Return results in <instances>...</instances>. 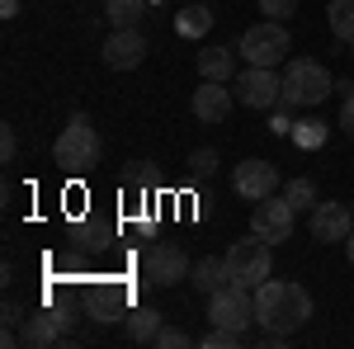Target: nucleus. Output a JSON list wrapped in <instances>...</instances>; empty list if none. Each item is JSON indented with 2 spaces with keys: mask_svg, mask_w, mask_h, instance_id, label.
Instances as JSON below:
<instances>
[{
  "mask_svg": "<svg viewBox=\"0 0 354 349\" xmlns=\"http://www.w3.org/2000/svg\"><path fill=\"white\" fill-rule=\"evenodd\" d=\"M307 321H312V293L302 283H293V279H265L255 288V326L293 335Z\"/></svg>",
  "mask_w": 354,
  "mask_h": 349,
  "instance_id": "f257e3e1",
  "label": "nucleus"
},
{
  "mask_svg": "<svg viewBox=\"0 0 354 349\" xmlns=\"http://www.w3.org/2000/svg\"><path fill=\"white\" fill-rule=\"evenodd\" d=\"M330 90H335V81H330V71L322 62L293 57L283 66V109H312V104H322Z\"/></svg>",
  "mask_w": 354,
  "mask_h": 349,
  "instance_id": "f03ea898",
  "label": "nucleus"
},
{
  "mask_svg": "<svg viewBox=\"0 0 354 349\" xmlns=\"http://www.w3.org/2000/svg\"><path fill=\"white\" fill-rule=\"evenodd\" d=\"M222 260H227V283H241V288H250V293L274 274L270 241H260L255 232H250L245 241H232V250H227Z\"/></svg>",
  "mask_w": 354,
  "mask_h": 349,
  "instance_id": "7ed1b4c3",
  "label": "nucleus"
},
{
  "mask_svg": "<svg viewBox=\"0 0 354 349\" xmlns=\"http://www.w3.org/2000/svg\"><path fill=\"white\" fill-rule=\"evenodd\" d=\"M53 156H57V165L71 170V175H85L90 165H100V133L90 128L85 113H76V118L62 128V137L53 142Z\"/></svg>",
  "mask_w": 354,
  "mask_h": 349,
  "instance_id": "20e7f679",
  "label": "nucleus"
},
{
  "mask_svg": "<svg viewBox=\"0 0 354 349\" xmlns=\"http://www.w3.org/2000/svg\"><path fill=\"white\" fill-rule=\"evenodd\" d=\"M236 53L250 66H279V62H288V53H293V38H288V28L279 24V19H265V24H250L241 33Z\"/></svg>",
  "mask_w": 354,
  "mask_h": 349,
  "instance_id": "39448f33",
  "label": "nucleus"
},
{
  "mask_svg": "<svg viewBox=\"0 0 354 349\" xmlns=\"http://www.w3.org/2000/svg\"><path fill=\"white\" fill-rule=\"evenodd\" d=\"M232 90H236V104L255 109V113H270V109L283 104V76L274 66H245V71H236Z\"/></svg>",
  "mask_w": 354,
  "mask_h": 349,
  "instance_id": "423d86ee",
  "label": "nucleus"
},
{
  "mask_svg": "<svg viewBox=\"0 0 354 349\" xmlns=\"http://www.w3.org/2000/svg\"><path fill=\"white\" fill-rule=\"evenodd\" d=\"M208 321L245 335L250 321H255V293L241 288V283H222L218 293H208Z\"/></svg>",
  "mask_w": 354,
  "mask_h": 349,
  "instance_id": "0eeeda50",
  "label": "nucleus"
},
{
  "mask_svg": "<svg viewBox=\"0 0 354 349\" xmlns=\"http://www.w3.org/2000/svg\"><path fill=\"white\" fill-rule=\"evenodd\" d=\"M293 222H298V208L288 203V198H260L255 203V213H250V232L260 236V241H270V245H279V241H293Z\"/></svg>",
  "mask_w": 354,
  "mask_h": 349,
  "instance_id": "6e6552de",
  "label": "nucleus"
},
{
  "mask_svg": "<svg viewBox=\"0 0 354 349\" xmlns=\"http://www.w3.org/2000/svg\"><path fill=\"white\" fill-rule=\"evenodd\" d=\"M142 269H147V283H156V288H175L180 279H189V255H185V245L175 241H156L147 255H142Z\"/></svg>",
  "mask_w": 354,
  "mask_h": 349,
  "instance_id": "1a4fd4ad",
  "label": "nucleus"
},
{
  "mask_svg": "<svg viewBox=\"0 0 354 349\" xmlns=\"http://www.w3.org/2000/svg\"><path fill=\"white\" fill-rule=\"evenodd\" d=\"M232 189L241 194L245 203H260V198H270L274 189H279V170L270 161H260V156H250L232 170Z\"/></svg>",
  "mask_w": 354,
  "mask_h": 349,
  "instance_id": "9d476101",
  "label": "nucleus"
},
{
  "mask_svg": "<svg viewBox=\"0 0 354 349\" xmlns=\"http://www.w3.org/2000/svg\"><path fill=\"white\" fill-rule=\"evenodd\" d=\"M307 232H312V241H350L354 232V208L350 203H317L312 217H307Z\"/></svg>",
  "mask_w": 354,
  "mask_h": 349,
  "instance_id": "9b49d317",
  "label": "nucleus"
},
{
  "mask_svg": "<svg viewBox=\"0 0 354 349\" xmlns=\"http://www.w3.org/2000/svg\"><path fill=\"white\" fill-rule=\"evenodd\" d=\"M104 66L109 71H133L142 66V57H147V38L137 33V28H113L109 38H104Z\"/></svg>",
  "mask_w": 354,
  "mask_h": 349,
  "instance_id": "f8f14e48",
  "label": "nucleus"
},
{
  "mask_svg": "<svg viewBox=\"0 0 354 349\" xmlns=\"http://www.w3.org/2000/svg\"><path fill=\"white\" fill-rule=\"evenodd\" d=\"M232 104H236V90L227 81H203L194 90V118L198 123H222L232 113Z\"/></svg>",
  "mask_w": 354,
  "mask_h": 349,
  "instance_id": "ddd939ff",
  "label": "nucleus"
},
{
  "mask_svg": "<svg viewBox=\"0 0 354 349\" xmlns=\"http://www.w3.org/2000/svg\"><path fill=\"white\" fill-rule=\"evenodd\" d=\"M71 321H76L71 312H33V317L24 321V335H19V340H24V345H33V349L57 345V340H62V330H66Z\"/></svg>",
  "mask_w": 354,
  "mask_h": 349,
  "instance_id": "4468645a",
  "label": "nucleus"
},
{
  "mask_svg": "<svg viewBox=\"0 0 354 349\" xmlns=\"http://www.w3.org/2000/svg\"><path fill=\"white\" fill-rule=\"evenodd\" d=\"M198 76L203 81H232L236 76V53L232 48H203L198 53Z\"/></svg>",
  "mask_w": 354,
  "mask_h": 349,
  "instance_id": "2eb2a0df",
  "label": "nucleus"
},
{
  "mask_svg": "<svg viewBox=\"0 0 354 349\" xmlns=\"http://www.w3.org/2000/svg\"><path fill=\"white\" fill-rule=\"evenodd\" d=\"M189 283L198 288V293H218L222 283H227V260H218V255H203V260H194L189 269Z\"/></svg>",
  "mask_w": 354,
  "mask_h": 349,
  "instance_id": "dca6fc26",
  "label": "nucleus"
},
{
  "mask_svg": "<svg viewBox=\"0 0 354 349\" xmlns=\"http://www.w3.org/2000/svg\"><path fill=\"white\" fill-rule=\"evenodd\" d=\"M175 33H180V38H208V33H213V10H208V5H185V10L175 15Z\"/></svg>",
  "mask_w": 354,
  "mask_h": 349,
  "instance_id": "f3484780",
  "label": "nucleus"
},
{
  "mask_svg": "<svg viewBox=\"0 0 354 349\" xmlns=\"http://www.w3.org/2000/svg\"><path fill=\"white\" fill-rule=\"evenodd\" d=\"M156 330H161V312L156 307H133L128 312V335H133L137 345H151Z\"/></svg>",
  "mask_w": 354,
  "mask_h": 349,
  "instance_id": "a211bd4d",
  "label": "nucleus"
},
{
  "mask_svg": "<svg viewBox=\"0 0 354 349\" xmlns=\"http://www.w3.org/2000/svg\"><path fill=\"white\" fill-rule=\"evenodd\" d=\"M151 0H104V19L113 28H137V19L147 15Z\"/></svg>",
  "mask_w": 354,
  "mask_h": 349,
  "instance_id": "6ab92c4d",
  "label": "nucleus"
},
{
  "mask_svg": "<svg viewBox=\"0 0 354 349\" xmlns=\"http://www.w3.org/2000/svg\"><path fill=\"white\" fill-rule=\"evenodd\" d=\"M326 19H330V33H335L340 43H354V0H330Z\"/></svg>",
  "mask_w": 354,
  "mask_h": 349,
  "instance_id": "aec40b11",
  "label": "nucleus"
},
{
  "mask_svg": "<svg viewBox=\"0 0 354 349\" xmlns=\"http://www.w3.org/2000/svg\"><path fill=\"white\" fill-rule=\"evenodd\" d=\"M283 198H288V203H293L298 213H312V208L322 203V198H317V185H312V180H288Z\"/></svg>",
  "mask_w": 354,
  "mask_h": 349,
  "instance_id": "412c9836",
  "label": "nucleus"
},
{
  "mask_svg": "<svg viewBox=\"0 0 354 349\" xmlns=\"http://www.w3.org/2000/svg\"><path fill=\"white\" fill-rule=\"evenodd\" d=\"M189 175H194V185H208V180L218 175V151H213V147H198L189 156Z\"/></svg>",
  "mask_w": 354,
  "mask_h": 349,
  "instance_id": "4be33fe9",
  "label": "nucleus"
},
{
  "mask_svg": "<svg viewBox=\"0 0 354 349\" xmlns=\"http://www.w3.org/2000/svg\"><path fill=\"white\" fill-rule=\"evenodd\" d=\"M293 142L307 147V151H317V147L326 142V123H322V118H302V123H293Z\"/></svg>",
  "mask_w": 354,
  "mask_h": 349,
  "instance_id": "5701e85b",
  "label": "nucleus"
},
{
  "mask_svg": "<svg viewBox=\"0 0 354 349\" xmlns=\"http://www.w3.org/2000/svg\"><path fill=\"white\" fill-rule=\"evenodd\" d=\"M245 335L241 330H227V326H213L208 335H203V349H236Z\"/></svg>",
  "mask_w": 354,
  "mask_h": 349,
  "instance_id": "b1692460",
  "label": "nucleus"
},
{
  "mask_svg": "<svg viewBox=\"0 0 354 349\" xmlns=\"http://www.w3.org/2000/svg\"><path fill=\"white\" fill-rule=\"evenodd\" d=\"M260 15H265V19H279V24H288V19L298 15V0H260Z\"/></svg>",
  "mask_w": 354,
  "mask_h": 349,
  "instance_id": "393cba45",
  "label": "nucleus"
},
{
  "mask_svg": "<svg viewBox=\"0 0 354 349\" xmlns=\"http://www.w3.org/2000/svg\"><path fill=\"white\" fill-rule=\"evenodd\" d=\"M151 345H161V349H185V345H189V335H185V330H180V326H161V330H156V340H151Z\"/></svg>",
  "mask_w": 354,
  "mask_h": 349,
  "instance_id": "a878e982",
  "label": "nucleus"
},
{
  "mask_svg": "<svg viewBox=\"0 0 354 349\" xmlns=\"http://www.w3.org/2000/svg\"><path fill=\"white\" fill-rule=\"evenodd\" d=\"M340 133L354 142V95H345V104H340Z\"/></svg>",
  "mask_w": 354,
  "mask_h": 349,
  "instance_id": "bb28decb",
  "label": "nucleus"
},
{
  "mask_svg": "<svg viewBox=\"0 0 354 349\" xmlns=\"http://www.w3.org/2000/svg\"><path fill=\"white\" fill-rule=\"evenodd\" d=\"M15 147H19V142H15V128H5V133H0V156H5V165L15 161Z\"/></svg>",
  "mask_w": 354,
  "mask_h": 349,
  "instance_id": "cd10ccee",
  "label": "nucleus"
},
{
  "mask_svg": "<svg viewBox=\"0 0 354 349\" xmlns=\"http://www.w3.org/2000/svg\"><path fill=\"white\" fill-rule=\"evenodd\" d=\"M270 133L288 137V133H293V123H288V118H283V113H274V118H270Z\"/></svg>",
  "mask_w": 354,
  "mask_h": 349,
  "instance_id": "c85d7f7f",
  "label": "nucleus"
},
{
  "mask_svg": "<svg viewBox=\"0 0 354 349\" xmlns=\"http://www.w3.org/2000/svg\"><path fill=\"white\" fill-rule=\"evenodd\" d=\"M19 15V0H0V19H15Z\"/></svg>",
  "mask_w": 354,
  "mask_h": 349,
  "instance_id": "c756f323",
  "label": "nucleus"
},
{
  "mask_svg": "<svg viewBox=\"0 0 354 349\" xmlns=\"http://www.w3.org/2000/svg\"><path fill=\"white\" fill-rule=\"evenodd\" d=\"M345 255H350V265H354V232H350V241H345Z\"/></svg>",
  "mask_w": 354,
  "mask_h": 349,
  "instance_id": "7c9ffc66",
  "label": "nucleus"
},
{
  "mask_svg": "<svg viewBox=\"0 0 354 349\" xmlns=\"http://www.w3.org/2000/svg\"><path fill=\"white\" fill-rule=\"evenodd\" d=\"M350 57H354V43H350Z\"/></svg>",
  "mask_w": 354,
  "mask_h": 349,
  "instance_id": "2f4dec72",
  "label": "nucleus"
},
{
  "mask_svg": "<svg viewBox=\"0 0 354 349\" xmlns=\"http://www.w3.org/2000/svg\"><path fill=\"white\" fill-rule=\"evenodd\" d=\"M350 208H354V203H350Z\"/></svg>",
  "mask_w": 354,
  "mask_h": 349,
  "instance_id": "473e14b6",
  "label": "nucleus"
}]
</instances>
